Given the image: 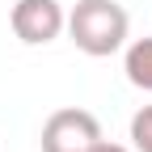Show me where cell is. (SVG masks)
Segmentation results:
<instances>
[{"label": "cell", "instance_id": "cell-5", "mask_svg": "<svg viewBox=\"0 0 152 152\" xmlns=\"http://www.w3.org/2000/svg\"><path fill=\"white\" fill-rule=\"evenodd\" d=\"M131 148L135 152H152V106L135 110V118H131Z\"/></svg>", "mask_w": 152, "mask_h": 152}, {"label": "cell", "instance_id": "cell-6", "mask_svg": "<svg viewBox=\"0 0 152 152\" xmlns=\"http://www.w3.org/2000/svg\"><path fill=\"white\" fill-rule=\"evenodd\" d=\"M93 152H131V148H123V144H110V140H102Z\"/></svg>", "mask_w": 152, "mask_h": 152}, {"label": "cell", "instance_id": "cell-2", "mask_svg": "<svg viewBox=\"0 0 152 152\" xmlns=\"http://www.w3.org/2000/svg\"><path fill=\"white\" fill-rule=\"evenodd\" d=\"M42 152H93L102 144V123L80 106H64L42 123Z\"/></svg>", "mask_w": 152, "mask_h": 152}, {"label": "cell", "instance_id": "cell-1", "mask_svg": "<svg viewBox=\"0 0 152 152\" xmlns=\"http://www.w3.org/2000/svg\"><path fill=\"white\" fill-rule=\"evenodd\" d=\"M131 34V17L118 0H76L68 13V38L76 42V51L106 59V55L123 51Z\"/></svg>", "mask_w": 152, "mask_h": 152}, {"label": "cell", "instance_id": "cell-4", "mask_svg": "<svg viewBox=\"0 0 152 152\" xmlns=\"http://www.w3.org/2000/svg\"><path fill=\"white\" fill-rule=\"evenodd\" d=\"M123 72H127V80L135 85V89L152 93V38H135V42L127 47V55H123Z\"/></svg>", "mask_w": 152, "mask_h": 152}, {"label": "cell", "instance_id": "cell-3", "mask_svg": "<svg viewBox=\"0 0 152 152\" xmlns=\"http://www.w3.org/2000/svg\"><path fill=\"white\" fill-rule=\"evenodd\" d=\"M9 26L26 47H47L68 30V13L59 0H17L9 13Z\"/></svg>", "mask_w": 152, "mask_h": 152}]
</instances>
